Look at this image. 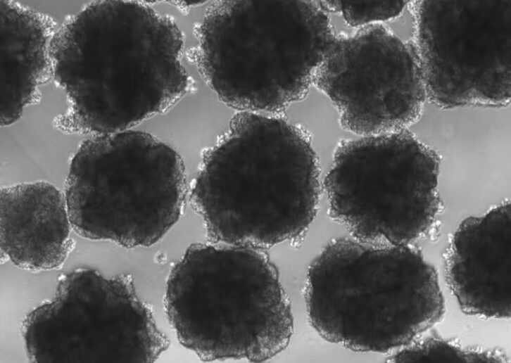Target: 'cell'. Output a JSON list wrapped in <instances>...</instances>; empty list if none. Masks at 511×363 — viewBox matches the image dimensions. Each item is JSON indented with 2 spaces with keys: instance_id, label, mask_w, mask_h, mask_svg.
<instances>
[{
  "instance_id": "3",
  "label": "cell",
  "mask_w": 511,
  "mask_h": 363,
  "mask_svg": "<svg viewBox=\"0 0 511 363\" xmlns=\"http://www.w3.org/2000/svg\"><path fill=\"white\" fill-rule=\"evenodd\" d=\"M305 294L315 331L358 352L406 345L444 312L434 268L409 245L334 241L310 265Z\"/></svg>"
},
{
  "instance_id": "5",
  "label": "cell",
  "mask_w": 511,
  "mask_h": 363,
  "mask_svg": "<svg viewBox=\"0 0 511 363\" xmlns=\"http://www.w3.org/2000/svg\"><path fill=\"white\" fill-rule=\"evenodd\" d=\"M164 303L179 343L206 361H265L293 333L289 298L263 249L191 245L170 271Z\"/></svg>"
},
{
  "instance_id": "15",
  "label": "cell",
  "mask_w": 511,
  "mask_h": 363,
  "mask_svg": "<svg viewBox=\"0 0 511 363\" xmlns=\"http://www.w3.org/2000/svg\"><path fill=\"white\" fill-rule=\"evenodd\" d=\"M410 1H320L325 11L341 13L352 27L367 26L398 17Z\"/></svg>"
},
{
  "instance_id": "6",
  "label": "cell",
  "mask_w": 511,
  "mask_h": 363,
  "mask_svg": "<svg viewBox=\"0 0 511 363\" xmlns=\"http://www.w3.org/2000/svg\"><path fill=\"white\" fill-rule=\"evenodd\" d=\"M188 193L179 154L149 133L95 135L72 158L65 197L80 236L149 246L177 222Z\"/></svg>"
},
{
  "instance_id": "13",
  "label": "cell",
  "mask_w": 511,
  "mask_h": 363,
  "mask_svg": "<svg viewBox=\"0 0 511 363\" xmlns=\"http://www.w3.org/2000/svg\"><path fill=\"white\" fill-rule=\"evenodd\" d=\"M1 125L18 121L39 99V87L52 74L49 54L56 23L12 1L0 2Z\"/></svg>"
},
{
  "instance_id": "12",
  "label": "cell",
  "mask_w": 511,
  "mask_h": 363,
  "mask_svg": "<svg viewBox=\"0 0 511 363\" xmlns=\"http://www.w3.org/2000/svg\"><path fill=\"white\" fill-rule=\"evenodd\" d=\"M67 203L44 182L1 190V251L17 267L31 271L58 269L75 247Z\"/></svg>"
},
{
  "instance_id": "4",
  "label": "cell",
  "mask_w": 511,
  "mask_h": 363,
  "mask_svg": "<svg viewBox=\"0 0 511 363\" xmlns=\"http://www.w3.org/2000/svg\"><path fill=\"white\" fill-rule=\"evenodd\" d=\"M336 37L317 1H220L199 27L198 60L227 106L277 113L306 95Z\"/></svg>"
},
{
  "instance_id": "14",
  "label": "cell",
  "mask_w": 511,
  "mask_h": 363,
  "mask_svg": "<svg viewBox=\"0 0 511 363\" xmlns=\"http://www.w3.org/2000/svg\"><path fill=\"white\" fill-rule=\"evenodd\" d=\"M505 357L491 350L467 349L448 341L427 338L398 352L390 362H503Z\"/></svg>"
},
{
  "instance_id": "1",
  "label": "cell",
  "mask_w": 511,
  "mask_h": 363,
  "mask_svg": "<svg viewBox=\"0 0 511 363\" xmlns=\"http://www.w3.org/2000/svg\"><path fill=\"white\" fill-rule=\"evenodd\" d=\"M177 25L134 1H98L56 31L52 74L69 108L53 121L67 134L129 130L177 103L187 92Z\"/></svg>"
},
{
  "instance_id": "9",
  "label": "cell",
  "mask_w": 511,
  "mask_h": 363,
  "mask_svg": "<svg viewBox=\"0 0 511 363\" xmlns=\"http://www.w3.org/2000/svg\"><path fill=\"white\" fill-rule=\"evenodd\" d=\"M427 99L442 108L510 103V1H415Z\"/></svg>"
},
{
  "instance_id": "8",
  "label": "cell",
  "mask_w": 511,
  "mask_h": 363,
  "mask_svg": "<svg viewBox=\"0 0 511 363\" xmlns=\"http://www.w3.org/2000/svg\"><path fill=\"white\" fill-rule=\"evenodd\" d=\"M31 362H153L169 341L132 278H106L77 268L61 275L53 298L32 310L20 328Z\"/></svg>"
},
{
  "instance_id": "7",
  "label": "cell",
  "mask_w": 511,
  "mask_h": 363,
  "mask_svg": "<svg viewBox=\"0 0 511 363\" xmlns=\"http://www.w3.org/2000/svg\"><path fill=\"white\" fill-rule=\"evenodd\" d=\"M439 167L407 129L343 141L325 179L331 217L357 241L409 245L439 212Z\"/></svg>"
},
{
  "instance_id": "10",
  "label": "cell",
  "mask_w": 511,
  "mask_h": 363,
  "mask_svg": "<svg viewBox=\"0 0 511 363\" xmlns=\"http://www.w3.org/2000/svg\"><path fill=\"white\" fill-rule=\"evenodd\" d=\"M313 84L335 105L342 127L362 136L407 129L427 99L415 48L380 24L336 36Z\"/></svg>"
},
{
  "instance_id": "11",
  "label": "cell",
  "mask_w": 511,
  "mask_h": 363,
  "mask_svg": "<svg viewBox=\"0 0 511 363\" xmlns=\"http://www.w3.org/2000/svg\"><path fill=\"white\" fill-rule=\"evenodd\" d=\"M510 204L463 220L453 235L446 276L462 310L486 318L510 317Z\"/></svg>"
},
{
  "instance_id": "2",
  "label": "cell",
  "mask_w": 511,
  "mask_h": 363,
  "mask_svg": "<svg viewBox=\"0 0 511 363\" xmlns=\"http://www.w3.org/2000/svg\"><path fill=\"white\" fill-rule=\"evenodd\" d=\"M319 195L306 133L280 117L239 112L205 154L189 200L211 242L264 250L305 232Z\"/></svg>"
}]
</instances>
